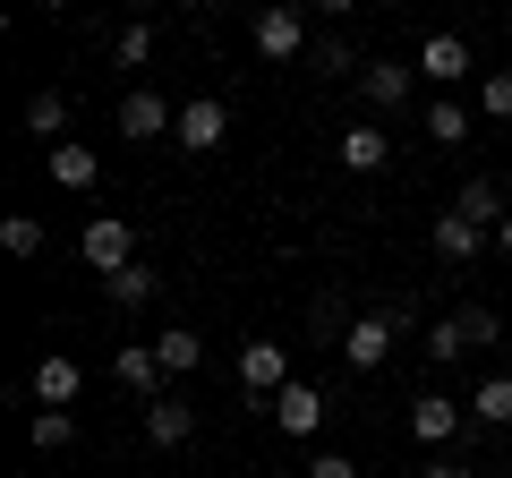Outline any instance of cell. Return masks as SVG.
Listing matches in <instances>:
<instances>
[{
  "label": "cell",
  "instance_id": "obj_15",
  "mask_svg": "<svg viewBox=\"0 0 512 478\" xmlns=\"http://www.w3.org/2000/svg\"><path fill=\"white\" fill-rule=\"evenodd\" d=\"M146 436L163 444V453H180V444L197 436V410H188V402H171V393H163V402H146Z\"/></svg>",
  "mask_w": 512,
  "mask_h": 478
},
{
  "label": "cell",
  "instance_id": "obj_2",
  "mask_svg": "<svg viewBox=\"0 0 512 478\" xmlns=\"http://www.w3.org/2000/svg\"><path fill=\"white\" fill-rule=\"evenodd\" d=\"M248 43H256V60H299L308 52V18H299V9H256Z\"/></svg>",
  "mask_w": 512,
  "mask_h": 478
},
{
  "label": "cell",
  "instance_id": "obj_24",
  "mask_svg": "<svg viewBox=\"0 0 512 478\" xmlns=\"http://www.w3.org/2000/svg\"><path fill=\"white\" fill-rule=\"evenodd\" d=\"M0 248H9L18 265H26V257H43V222H35V214H9V222H0Z\"/></svg>",
  "mask_w": 512,
  "mask_h": 478
},
{
  "label": "cell",
  "instance_id": "obj_7",
  "mask_svg": "<svg viewBox=\"0 0 512 478\" xmlns=\"http://www.w3.org/2000/svg\"><path fill=\"white\" fill-rule=\"evenodd\" d=\"M274 427H282V436H325V393L291 376V385L274 393Z\"/></svg>",
  "mask_w": 512,
  "mask_h": 478
},
{
  "label": "cell",
  "instance_id": "obj_27",
  "mask_svg": "<svg viewBox=\"0 0 512 478\" xmlns=\"http://www.w3.org/2000/svg\"><path fill=\"white\" fill-rule=\"evenodd\" d=\"M316 69H325V77H350V69H367V60H359V43L325 35V52H316Z\"/></svg>",
  "mask_w": 512,
  "mask_h": 478
},
{
  "label": "cell",
  "instance_id": "obj_25",
  "mask_svg": "<svg viewBox=\"0 0 512 478\" xmlns=\"http://www.w3.org/2000/svg\"><path fill=\"white\" fill-rule=\"evenodd\" d=\"M111 60H120V69H146V60H154V26L146 18L120 26V35H111Z\"/></svg>",
  "mask_w": 512,
  "mask_h": 478
},
{
  "label": "cell",
  "instance_id": "obj_12",
  "mask_svg": "<svg viewBox=\"0 0 512 478\" xmlns=\"http://www.w3.org/2000/svg\"><path fill=\"white\" fill-rule=\"evenodd\" d=\"M111 376H120V393H146V402H163V359H154V342H120Z\"/></svg>",
  "mask_w": 512,
  "mask_h": 478
},
{
  "label": "cell",
  "instance_id": "obj_3",
  "mask_svg": "<svg viewBox=\"0 0 512 478\" xmlns=\"http://www.w3.org/2000/svg\"><path fill=\"white\" fill-rule=\"evenodd\" d=\"M239 385H248L256 402H274V393L291 385V350L282 342H239Z\"/></svg>",
  "mask_w": 512,
  "mask_h": 478
},
{
  "label": "cell",
  "instance_id": "obj_19",
  "mask_svg": "<svg viewBox=\"0 0 512 478\" xmlns=\"http://www.w3.org/2000/svg\"><path fill=\"white\" fill-rule=\"evenodd\" d=\"M154 291H163V274H154V265H128V274H111V282H103V299H111L120 316H128V308H146Z\"/></svg>",
  "mask_w": 512,
  "mask_h": 478
},
{
  "label": "cell",
  "instance_id": "obj_16",
  "mask_svg": "<svg viewBox=\"0 0 512 478\" xmlns=\"http://www.w3.org/2000/svg\"><path fill=\"white\" fill-rule=\"evenodd\" d=\"M154 359H163V376H197V359H205L197 325H163L154 333Z\"/></svg>",
  "mask_w": 512,
  "mask_h": 478
},
{
  "label": "cell",
  "instance_id": "obj_33",
  "mask_svg": "<svg viewBox=\"0 0 512 478\" xmlns=\"http://www.w3.org/2000/svg\"><path fill=\"white\" fill-rule=\"evenodd\" d=\"M495 257H512V214H504V222H495Z\"/></svg>",
  "mask_w": 512,
  "mask_h": 478
},
{
  "label": "cell",
  "instance_id": "obj_9",
  "mask_svg": "<svg viewBox=\"0 0 512 478\" xmlns=\"http://www.w3.org/2000/svg\"><path fill=\"white\" fill-rule=\"evenodd\" d=\"M410 69H419L427 86H461V77H470V43H461V35H427Z\"/></svg>",
  "mask_w": 512,
  "mask_h": 478
},
{
  "label": "cell",
  "instance_id": "obj_11",
  "mask_svg": "<svg viewBox=\"0 0 512 478\" xmlns=\"http://www.w3.org/2000/svg\"><path fill=\"white\" fill-rule=\"evenodd\" d=\"M163 129H180V111L163 103V94H120V137H137V146H146V137H163Z\"/></svg>",
  "mask_w": 512,
  "mask_h": 478
},
{
  "label": "cell",
  "instance_id": "obj_14",
  "mask_svg": "<svg viewBox=\"0 0 512 478\" xmlns=\"http://www.w3.org/2000/svg\"><path fill=\"white\" fill-rule=\"evenodd\" d=\"M333 154H342V171H384V163H393V137H384L376 120H350Z\"/></svg>",
  "mask_w": 512,
  "mask_h": 478
},
{
  "label": "cell",
  "instance_id": "obj_8",
  "mask_svg": "<svg viewBox=\"0 0 512 478\" xmlns=\"http://www.w3.org/2000/svg\"><path fill=\"white\" fill-rule=\"evenodd\" d=\"M487 248H495V239L478 231L470 214H453V205H444V214H436V257H444V265H478V257H487Z\"/></svg>",
  "mask_w": 512,
  "mask_h": 478
},
{
  "label": "cell",
  "instance_id": "obj_22",
  "mask_svg": "<svg viewBox=\"0 0 512 478\" xmlns=\"http://www.w3.org/2000/svg\"><path fill=\"white\" fill-rule=\"evenodd\" d=\"M26 436H35V453H69V444H77V419H69V410H35Z\"/></svg>",
  "mask_w": 512,
  "mask_h": 478
},
{
  "label": "cell",
  "instance_id": "obj_20",
  "mask_svg": "<svg viewBox=\"0 0 512 478\" xmlns=\"http://www.w3.org/2000/svg\"><path fill=\"white\" fill-rule=\"evenodd\" d=\"M26 129H35L43 146H69V103H60V94H26Z\"/></svg>",
  "mask_w": 512,
  "mask_h": 478
},
{
  "label": "cell",
  "instance_id": "obj_31",
  "mask_svg": "<svg viewBox=\"0 0 512 478\" xmlns=\"http://www.w3.org/2000/svg\"><path fill=\"white\" fill-rule=\"evenodd\" d=\"M308 478H359V461H350V453H316Z\"/></svg>",
  "mask_w": 512,
  "mask_h": 478
},
{
  "label": "cell",
  "instance_id": "obj_18",
  "mask_svg": "<svg viewBox=\"0 0 512 478\" xmlns=\"http://www.w3.org/2000/svg\"><path fill=\"white\" fill-rule=\"evenodd\" d=\"M52 180H60V188H77V197H86V188L103 180V163H94V146H77V137H69V146H52Z\"/></svg>",
  "mask_w": 512,
  "mask_h": 478
},
{
  "label": "cell",
  "instance_id": "obj_17",
  "mask_svg": "<svg viewBox=\"0 0 512 478\" xmlns=\"http://www.w3.org/2000/svg\"><path fill=\"white\" fill-rule=\"evenodd\" d=\"M453 214H470V222H478V231H487V239H495V222H504V214H512V205H504V188H495V180H461V197H453Z\"/></svg>",
  "mask_w": 512,
  "mask_h": 478
},
{
  "label": "cell",
  "instance_id": "obj_5",
  "mask_svg": "<svg viewBox=\"0 0 512 478\" xmlns=\"http://www.w3.org/2000/svg\"><path fill=\"white\" fill-rule=\"evenodd\" d=\"M393 342H402V333L384 325V316H350V333H342V359H350L359 376H376L384 359H393Z\"/></svg>",
  "mask_w": 512,
  "mask_h": 478
},
{
  "label": "cell",
  "instance_id": "obj_26",
  "mask_svg": "<svg viewBox=\"0 0 512 478\" xmlns=\"http://www.w3.org/2000/svg\"><path fill=\"white\" fill-rule=\"evenodd\" d=\"M461 350H470V342H461V325H453V316H436V325H427V359H436V368H453Z\"/></svg>",
  "mask_w": 512,
  "mask_h": 478
},
{
  "label": "cell",
  "instance_id": "obj_21",
  "mask_svg": "<svg viewBox=\"0 0 512 478\" xmlns=\"http://www.w3.org/2000/svg\"><path fill=\"white\" fill-rule=\"evenodd\" d=\"M470 419L478 427H512V376H487V385L470 393Z\"/></svg>",
  "mask_w": 512,
  "mask_h": 478
},
{
  "label": "cell",
  "instance_id": "obj_23",
  "mask_svg": "<svg viewBox=\"0 0 512 478\" xmlns=\"http://www.w3.org/2000/svg\"><path fill=\"white\" fill-rule=\"evenodd\" d=\"M427 137H436V146H461V137H470V111H461L453 94H436V103H427Z\"/></svg>",
  "mask_w": 512,
  "mask_h": 478
},
{
  "label": "cell",
  "instance_id": "obj_13",
  "mask_svg": "<svg viewBox=\"0 0 512 478\" xmlns=\"http://www.w3.org/2000/svg\"><path fill=\"white\" fill-rule=\"evenodd\" d=\"M410 86H419V69H402V60H367V69H359V94H367L376 111H402Z\"/></svg>",
  "mask_w": 512,
  "mask_h": 478
},
{
  "label": "cell",
  "instance_id": "obj_1",
  "mask_svg": "<svg viewBox=\"0 0 512 478\" xmlns=\"http://www.w3.org/2000/svg\"><path fill=\"white\" fill-rule=\"evenodd\" d=\"M77 248H86V265H94V274H103V282L137 265V231H128L120 214H94L86 231H77Z\"/></svg>",
  "mask_w": 512,
  "mask_h": 478
},
{
  "label": "cell",
  "instance_id": "obj_32",
  "mask_svg": "<svg viewBox=\"0 0 512 478\" xmlns=\"http://www.w3.org/2000/svg\"><path fill=\"white\" fill-rule=\"evenodd\" d=\"M419 478H470V461H427Z\"/></svg>",
  "mask_w": 512,
  "mask_h": 478
},
{
  "label": "cell",
  "instance_id": "obj_29",
  "mask_svg": "<svg viewBox=\"0 0 512 478\" xmlns=\"http://www.w3.org/2000/svg\"><path fill=\"white\" fill-rule=\"evenodd\" d=\"M453 325H461V342H470V350L495 342V308H453Z\"/></svg>",
  "mask_w": 512,
  "mask_h": 478
},
{
  "label": "cell",
  "instance_id": "obj_28",
  "mask_svg": "<svg viewBox=\"0 0 512 478\" xmlns=\"http://www.w3.org/2000/svg\"><path fill=\"white\" fill-rule=\"evenodd\" d=\"M478 111H487V120H512V69H495L487 86H478Z\"/></svg>",
  "mask_w": 512,
  "mask_h": 478
},
{
  "label": "cell",
  "instance_id": "obj_6",
  "mask_svg": "<svg viewBox=\"0 0 512 478\" xmlns=\"http://www.w3.org/2000/svg\"><path fill=\"white\" fill-rule=\"evenodd\" d=\"M77 393H86V368H77L69 350H43V359H35V402L43 410H69Z\"/></svg>",
  "mask_w": 512,
  "mask_h": 478
},
{
  "label": "cell",
  "instance_id": "obj_10",
  "mask_svg": "<svg viewBox=\"0 0 512 478\" xmlns=\"http://www.w3.org/2000/svg\"><path fill=\"white\" fill-rule=\"evenodd\" d=\"M461 419H470V410H461L453 393H419V402H410V436H419V444H453Z\"/></svg>",
  "mask_w": 512,
  "mask_h": 478
},
{
  "label": "cell",
  "instance_id": "obj_34",
  "mask_svg": "<svg viewBox=\"0 0 512 478\" xmlns=\"http://www.w3.org/2000/svg\"><path fill=\"white\" fill-rule=\"evenodd\" d=\"M504 478H512V470H504Z\"/></svg>",
  "mask_w": 512,
  "mask_h": 478
},
{
  "label": "cell",
  "instance_id": "obj_4",
  "mask_svg": "<svg viewBox=\"0 0 512 478\" xmlns=\"http://www.w3.org/2000/svg\"><path fill=\"white\" fill-rule=\"evenodd\" d=\"M171 137H180L188 154H214L222 137H231V111H222L214 94H188V103H180V129H171Z\"/></svg>",
  "mask_w": 512,
  "mask_h": 478
},
{
  "label": "cell",
  "instance_id": "obj_30",
  "mask_svg": "<svg viewBox=\"0 0 512 478\" xmlns=\"http://www.w3.org/2000/svg\"><path fill=\"white\" fill-rule=\"evenodd\" d=\"M308 325H316V333H325V342H342V333H350V316H342V299H333V291H325V299H316V308H308Z\"/></svg>",
  "mask_w": 512,
  "mask_h": 478
}]
</instances>
